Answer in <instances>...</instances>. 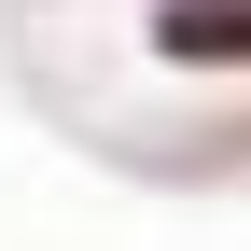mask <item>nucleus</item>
Here are the masks:
<instances>
[{
    "instance_id": "f257e3e1",
    "label": "nucleus",
    "mask_w": 251,
    "mask_h": 251,
    "mask_svg": "<svg viewBox=\"0 0 251 251\" xmlns=\"http://www.w3.org/2000/svg\"><path fill=\"white\" fill-rule=\"evenodd\" d=\"M153 56H181V70H251V0H168V14H153Z\"/></svg>"
}]
</instances>
